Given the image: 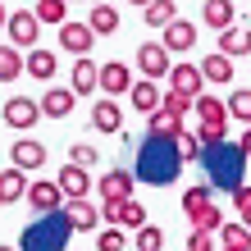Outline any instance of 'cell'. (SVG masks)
Instances as JSON below:
<instances>
[{
	"instance_id": "obj_34",
	"label": "cell",
	"mask_w": 251,
	"mask_h": 251,
	"mask_svg": "<svg viewBox=\"0 0 251 251\" xmlns=\"http://www.w3.org/2000/svg\"><path fill=\"white\" fill-rule=\"evenodd\" d=\"M124 247H128V233L119 224H110V228L96 233V251H124Z\"/></svg>"
},
{
	"instance_id": "obj_22",
	"label": "cell",
	"mask_w": 251,
	"mask_h": 251,
	"mask_svg": "<svg viewBox=\"0 0 251 251\" xmlns=\"http://www.w3.org/2000/svg\"><path fill=\"white\" fill-rule=\"evenodd\" d=\"M187 224L192 228H210V233H219L224 228V210H215V201H201V205H187Z\"/></svg>"
},
{
	"instance_id": "obj_32",
	"label": "cell",
	"mask_w": 251,
	"mask_h": 251,
	"mask_svg": "<svg viewBox=\"0 0 251 251\" xmlns=\"http://www.w3.org/2000/svg\"><path fill=\"white\" fill-rule=\"evenodd\" d=\"M132 247L137 251H165V228L160 224H142L137 238H132Z\"/></svg>"
},
{
	"instance_id": "obj_38",
	"label": "cell",
	"mask_w": 251,
	"mask_h": 251,
	"mask_svg": "<svg viewBox=\"0 0 251 251\" xmlns=\"http://www.w3.org/2000/svg\"><path fill=\"white\" fill-rule=\"evenodd\" d=\"M219 233H210V228H192L187 233V251H219Z\"/></svg>"
},
{
	"instance_id": "obj_40",
	"label": "cell",
	"mask_w": 251,
	"mask_h": 251,
	"mask_svg": "<svg viewBox=\"0 0 251 251\" xmlns=\"http://www.w3.org/2000/svg\"><path fill=\"white\" fill-rule=\"evenodd\" d=\"M69 160H73V165H87V169H92L100 155H96V146H87V142H73V146H69Z\"/></svg>"
},
{
	"instance_id": "obj_26",
	"label": "cell",
	"mask_w": 251,
	"mask_h": 251,
	"mask_svg": "<svg viewBox=\"0 0 251 251\" xmlns=\"http://www.w3.org/2000/svg\"><path fill=\"white\" fill-rule=\"evenodd\" d=\"M55 69H60L55 50H46V46H32V50H27V73H32L37 82H50V78H55Z\"/></svg>"
},
{
	"instance_id": "obj_48",
	"label": "cell",
	"mask_w": 251,
	"mask_h": 251,
	"mask_svg": "<svg viewBox=\"0 0 251 251\" xmlns=\"http://www.w3.org/2000/svg\"><path fill=\"white\" fill-rule=\"evenodd\" d=\"M92 5H100V0H92Z\"/></svg>"
},
{
	"instance_id": "obj_16",
	"label": "cell",
	"mask_w": 251,
	"mask_h": 251,
	"mask_svg": "<svg viewBox=\"0 0 251 251\" xmlns=\"http://www.w3.org/2000/svg\"><path fill=\"white\" fill-rule=\"evenodd\" d=\"M69 87L78 96H92V92H100V64H92L87 55H78V64H73V78H69Z\"/></svg>"
},
{
	"instance_id": "obj_45",
	"label": "cell",
	"mask_w": 251,
	"mask_h": 251,
	"mask_svg": "<svg viewBox=\"0 0 251 251\" xmlns=\"http://www.w3.org/2000/svg\"><path fill=\"white\" fill-rule=\"evenodd\" d=\"M219 251H251V247H228V242H219Z\"/></svg>"
},
{
	"instance_id": "obj_44",
	"label": "cell",
	"mask_w": 251,
	"mask_h": 251,
	"mask_svg": "<svg viewBox=\"0 0 251 251\" xmlns=\"http://www.w3.org/2000/svg\"><path fill=\"white\" fill-rule=\"evenodd\" d=\"M0 27H9V9L5 5H0Z\"/></svg>"
},
{
	"instance_id": "obj_46",
	"label": "cell",
	"mask_w": 251,
	"mask_h": 251,
	"mask_svg": "<svg viewBox=\"0 0 251 251\" xmlns=\"http://www.w3.org/2000/svg\"><path fill=\"white\" fill-rule=\"evenodd\" d=\"M128 5H137V9H146V5H151V0H128Z\"/></svg>"
},
{
	"instance_id": "obj_11",
	"label": "cell",
	"mask_w": 251,
	"mask_h": 251,
	"mask_svg": "<svg viewBox=\"0 0 251 251\" xmlns=\"http://www.w3.org/2000/svg\"><path fill=\"white\" fill-rule=\"evenodd\" d=\"M60 46H64L69 55H92L96 27H92V23H60Z\"/></svg>"
},
{
	"instance_id": "obj_47",
	"label": "cell",
	"mask_w": 251,
	"mask_h": 251,
	"mask_svg": "<svg viewBox=\"0 0 251 251\" xmlns=\"http://www.w3.org/2000/svg\"><path fill=\"white\" fill-rule=\"evenodd\" d=\"M0 251H14V247H9V242H0Z\"/></svg>"
},
{
	"instance_id": "obj_2",
	"label": "cell",
	"mask_w": 251,
	"mask_h": 251,
	"mask_svg": "<svg viewBox=\"0 0 251 251\" xmlns=\"http://www.w3.org/2000/svg\"><path fill=\"white\" fill-rule=\"evenodd\" d=\"M247 151H242V142H233V137H224V142H205V151H201V169H205V178H210V187L215 192H238L242 187V178H247Z\"/></svg>"
},
{
	"instance_id": "obj_13",
	"label": "cell",
	"mask_w": 251,
	"mask_h": 251,
	"mask_svg": "<svg viewBox=\"0 0 251 251\" xmlns=\"http://www.w3.org/2000/svg\"><path fill=\"white\" fill-rule=\"evenodd\" d=\"M100 92H105V96H128L132 92V69L119 64V60L100 64Z\"/></svg>"
},
{
	"instance_id": "obj_37",
	"label": "cell",
	"mask_w": 251,
	"mask_h": 251,
	"mask_svg": "<svg viewBox=\"0 0 251 251\" xmlns=\"http://www.w3.org/2000/svg\"><path fill=\"white\" fill-rule=\"evenodd\" d=\"M219 242H228V247H251V228L242 224V219H238V224H224V228H219Z\"/></svg>"
},
{
	"instance_id": "obj_35",
	"label": "cell",
	"mask_w": 251,
	"mask_h": 251,
	"mask_svg": "<svg viewBox=\"0 0 251 251\" xmlns=\"http://www.w3.org/2000/svg\"><path fill=\"white\" fill-rule=\"evenodd\" d=\"M228 114L238 124H251V87H238V92L228 96Z\"/></svg>"
},
{
	"instance_id": "obj_21",
	"label": "cell",
	"mask_w": 251,
	"mask_h": 251,
	"mask_svg": "<svg viewBox=\"0 0 251 251\" xmlns=\"http://www.w3.org/2000/svg\"><path fill=\"white\" fill-rule=\"evenodd\" d=\"M201 19H205V27H233L238 23V9H233V0H205L201 5Z\"/></svg>"
},
{
	"instance_id": "obj_41",
	"label": "cell",
	"mask_w": 251,
	"mask_h": 251,
	"mask_svg": "<svg viewBox=\"0 0 251 251\" xmlns=\"http://www.w3.org/2000/svg\"><path fill=\"white\" fill-rule=\"evenodd\" d=\"M233 205H238V215H242V224L251 228V187H247V183H242L238 192H233Z\"/></svg>"
},
{
	"instance_id": "obj_8",
	"label": "cell",
	"mask_w": 251,
	"mask_h": 251,
	"mask_svg": "<svg viewBox=\"0 0 251 251\" xmlns=\"http://www.w3.org/2000/svg\"><path fill=\"white\" fill-rule=\"evenodd\" d=\"M142 178H137V169H119V165H114L110 174H100V197H105V201H124V197H132V187H137Z\"/></svg>"
},
{
	"instance_id": "obj_29",
	"label": "cell",
	"mask_w": 251,
	"mask_h": 251,
	"mask_svg": "<svg viewBox=\"0 0 251 251\" xmlns=\"http://www.w3.org/2000/svg\"><path fill=\"white\" fill-rule=\"evenodd\" d=\"M197 119L201 124H228L233 114H228V100H219V96H197Z\"/></svg>"
},
{
	"instance_id": "obj_31",
	"label": "cell",
	"mask_w": 251,
	"mask_h": 251,
	"mask_svg": "<svg viewBox=\"0 0 251 251\" xmlns=\"http://www.w3.org/2000/svg\"><path fill=\"white\" fill-rule=\"evenodd\" d=\"M87 23L96 27V37H110V32H119V14H114V5H92V14H87Z\"/></svg>"
},
{
	"instance_id": "obj_14",
	"label": "cell",
	"mask_w": 251,
	"mask_h": 251,
	"mask_svg": "<svg viewBox=\"0 0 251 251\" xmlns=\"http://www.w3.org/2000/svg\"><path fill=\"white\" fill-rule=\"evenodd\" d=\"M9 160L19 169H27V174H32V169H46V146H41L37 137H19V142H14V151H9Z\"/></svg>"
},
{
	"instance_id": "obj_28",
	"label": "cell",
	"mask_w": 251,
	"mask_h": 251,
	"mask_svg": "<svg viewBox=\"0 0 251 251\" xmlns=\"http://www.w3.org/2000/svg\"><path fill=\"white\" fill-rule=\"evenodd\" d=\"M142 19H146V27H160V32H165V27L178 19V5H174V0H151V5L142 9Z\"/></svg>"
},
{
	"instance_id": "obj_5",
	"label": "cell",
	"mask_w": 251,
	"mask_h": 251,
	"mask_svg": "<svg viewBox=\"0 0 251 251\" xmlns=\"http://www.w3.org/2000/svg\"><path fill=\"white\" fill-rule=\"evenodd\" d=\"M169 55H174V50L165 46V41H142L132 60H137V69L146 73V78H169V69H174Z\"/></svg>"
},
{
	"instance_id": "obj_12",
	"label": "cell",
	"mask_w": 251,
	"mask_h": 251,
	"mask_svg": "<svg viewBox=\"0 0 251 251\" xmlns=\"http://www.w3.org/2000/svg\"><path fill=\"white\" fill-rule=\"evenodd\" d=\"M64 210H69V219H73V228H78V233H96L100 224H105V215H100L87 197H69Z\"/></svg>"
},
{
	"instance_id": "obj_23",
	"label": "cell",
	"mask_w": 251,
	"mask_h": 251,
	"mask_svg": "<svg viewBox=\"0 0 251 251\" xmlns=\"http://www.w3.org/2000/svg\"><path fill=\"white\" fill-rule=\"evenodd\" d=\"M73 100H78L73 87H50L46 100H41V110H46V119H64V114H73Z\"/></svg>"
},
{
	"instance_id": "obj_24",
	"label": "cell",
	"mask_w": 251,
	"mask_h": 251,
	"mask_svg": "<svg viewBox=\"0 0 251 251\" xmlns=\"http://www.w3.org/2000/svg\"><path fill=\"white\" fill-rule=\"evenodd\" d=\"M146 132H165V137H183V114H174V110H165V105H160V110H151V114H146Z\"/></svg>"
},
{
	"instance_id": "obj_33",
	"label": "cell",
	"mask_w": 251,
	"mask_h": 251,
	"mask_svg": "<svg viewBox=\"0 0 251 251\" xmlns=\"http://www.w3.org/2000/svg\"><path fill=\"white\" fill-rule=\"evenodd\" d=\"M64 14H69V0H37V19H41V23L60 27V23H69Z\"/></svg>"
},
{
	"instance_id": "obj_17",
	"label": "cell",
	"mask_w": 251,
	"mask_h": 251,
	"mask_svg": "<svg viewBox=\"0 0 251 251\" xmlns=\"http://www.w3.org/2000/svg\"><path fill=\"white\" fill-rule=\"evenodd\" d=\"M27 187H32V183H27V169H19V165L5 169V174H0V205L27 201Z\"/></svg>"
},
{
	"instance_id": "obj_9",
	"label": "cell",
	"mask_w": 251,
	"mask_h": 251,
	"mask_svg": "<svg viewBox=\"0 0 251 251\" xmlns=\"http://www.w3.org/2000/svg\"><path fill=\"white\" fill-rule=\"evenodd\" d=\"M69 197H64V187H60V178H37L32 187H27V205L41 215V210H60Z\"/></svg>"
},
{
	"instance_id": "obj_30",
	"label": "cell",
	"mask_w": 251,
	"mask_h": 251,
	"mask_svg": "<svg viewBox=\"0 0 251 251\" xmlns=\"http://www.w3.org/2000/svg\"><path fill=\"white\" fill-rule=\"evenodd\" d=\"M19 73H27V55H19V46H0V82H14Z\"/></svg>"
},
{
	"instance_id": "obj_36",
	"label": "cell",
	"mask_w": 251,
	"mask_h": 251,
	"mask_svg": "<svg viewBox=\"0 0 251 251\" xmlns=\"http://www.w3.org/2000/svg\"><path fill=\"white\" fill-rule=\"evenodd\" d=\"M160 105H165V110H174V114H183V119H187V110L197 105V96H187V92H178V87H169Z\"/></svg>"
},
{
	"instance_id": "obj_42",
	"label": "cell",
	"mask_w": 251,
	"mask_h": 251,
	"mask_svg": "<svg viewBox=\"0 0 251 251\" xmlns=\"http://www.w3.org/2000/svg\"><path fill=\"white\" fill-rule=\"evenodd\" d=\"M197 132H201V142H224L228 137V124H201L197 119Z\"/></svg>"
},
{
	"instance_id": "obj_7",
	"label": "cell",
	"mask_w": 251,
	"mask_h": 251,
	"mask_svg": "<svg viewBox=\"0 0 251 251\" xmlns=\"http://www.w3.org/2000/svg\"><path fill=\"white\" fill-rule=\"evenodd\" d=\"M37 32H41L37 9H14V14H9V41H14L19 50H32V46H37Z\"/></svg>"
},
{
	"instance_id": "obj_20",
	"label": "cell",
	"mask_w": 251,
	"mask_h": 251,
	"mask_svg": "<svg viewBox=\"0 0 251 251\" xmlns=\"http://www.w3.org/2000/svg\"><path fill=\"white\" fill-rule=\"evenodd\" d=\"M60 187H64V197H87L92 192V174H87V165H69L60 169Z\"/></svg>"
},
{
	"instance_id": "obj_4",
	"label": "cell",
	"mask_w": 251,
	"mask_h": 251,
	"mask_svg": "<svg viewBox=\"0 0 251 251\" xmlns=\"http://www.w3.org/2000/svg\"><path fill=\"white\" fill-rule=\"evenodd\" d=\"M100 215H105V224H119V228H132V233H137L142 224H151V219H146V205H142L137 197L105 201V205H100Z\"/></svg>"
},
{
	"instance_id": "obj_19",
	"label": "cell",
	"mask_w": 251,
	"mask_h": 251,
	"mask_svg": "<svg viewBox=\"0 0 251 251\" xmlns=\"http://www.w3.org/2000/svg\"><path fill=\"white\" fill-rule=\"evenodd\" d=\"M128 100H132V110L151 114V110H160V100H165V92H160V87H155V78H142V82H132Z\"/></svg>"
},
{
	"instance_id": "obj_10",
	"label": "cell",
	"mask_w": 251,
	"mask_h": 251,
	"mask_svg": "<svg viewBox=\"0 0 251 251\" xmlns=\"http://www.w3.org/2000/svg\"><path fill=\"white\" fill-rule=\"evenodd\" d=\"M92 128L96 132H110V137H119L124 132V110H119V96H105L92 105Z\"/></svg>"
},
{
	"instance_id": "obj_25",
	"label": "cell",
	"mask_w": 251,
	"mask_h": 251,
	"mask_svg": "<svg viewBox=\"0 0 251 251\" xmlns=\"http://www.w3.org/2000/svg\"><path fill=\"white\" fill-rule=\"evenodd\" d=\"M219 50L224 55H233V60H242V55H251V27H224L219 32Z\"/></svg>"
},
{
	"instance_id": "obj_39",
	"label": "cell",
	"mask_w": 251,
	"mask_h": 251,
	"mask_svg": "<svg viewBox=\"0 0 251 251\" xmlns=\"http://www.w3.org/2000/svg\"><path fill=\"white\" fill-rule=\"evenodd\" d=\"M178 146H183V160H192V165H201V151H205L201 132H183V137H178Z\"/></svg>"
},
{
	"instance_id": "obj_1",
	"label": "cell",
	"mask_w": 251,
	"mask_h": 251,
	"mask_svg": "<svg viewBox=\"0 0 251 251\" xmlns=\"http://www.w3.org/2000/svg\"><path fill=\"white\" fill-rule=\"evenodd\" d=\"M132 169H137V178H142V183H151V187H169L174 178H178V169H183V146H178V137L146 132L142 146H137V160H132Z\"/></svg>"
},
{
	"instance_id": "obj_15",
	"label": "cell",
	"mask_w": 251,
	"mask_h": 251,
	"mask_svg": "<svg viewBox=\"0 0 251 251\" xmlns=\"http://www.w3.org/2000/svg\"><path fill=\"white\" fill-rule=\"evenodd\" d=\"M160 41H165V46L174 50V55H187L192 46H197V27H192L187 19H174L165 32H160Z\"/></svg>"
},
{
	"instance_id": "obj_43",
	"label": "cell",
	"mask_w": 251,
	"mask_h": 251,
	"mask_svg": "<svg viewBox=\"0 0 251 251\" xmlns=\"http://www.w3.org/2000/svg\"><path fill=\"white\" fill-rule=\"evenodd\" d=\"M238 142H242V151H247V155H251V124H247V128H242V137H238Z\"/></svg>"
},
{
	"instance_id": "obj_6",
	"label": "cell",
	"mask_w": 251,
	"mask_h": 251,
	"mask_svg": "<svg viewBox=\"0 0 251 251\" xmlns=\"http://www.w3.org/2000/svg\"><path fill=\"white\" fill-rule=\"evenodd\" d=\"M41 114H46V110H41V100H32V96H9V100H5V110H0V119H5L9 128L27 132V128L41 119Z\"/></svg>"
},
{
	"instance_id": "obj_18",
	"label": "cell",
	"mask_w": 251,
	"mask_h": 251,
	"mask_svg": "<svg viewBox=\"0 0 251 251\" xmlns=\"http://www.w3.org/2000/svg\"><path fill=\"white\" fill-rule=\"evenodd\" d=\"M169 87H178V92H187V96H201V87H205L201 64H174L169 69Z\"/></svg>"
},
{
	"instance_id": "obj_27",
	"label": "cell",
	"mask_w": 251,
	"mask_h": 251,
	"mask_svg": "<svg viewBox=\"0 0 251 251\" xmlns=\"http://www.w3.org/2000/svg\"><path fill=\"white\" fill-rule=\"evenodd\" d=\"M233 55H224V50H215V55H205L201 60V73H205V82H228L233 78Z\"/></svg>"
},
{
	"instance_id": "obj_3",
	"label": "cell",
	"mask_w": 251,
	"mask_h": 251,
	"mask_svg": "<svg viewBox=\"0 0 251 251\" xmlns=\"http://www.w3.org/2000/svg\"><path fill=\"white\" fill-rule=\"evenodd\" d=\"M69 238H73V219H69V210L60 205V210H41L32 224L19 233V247L23 251H64Z\"/></svg>"
}]
</instances>
